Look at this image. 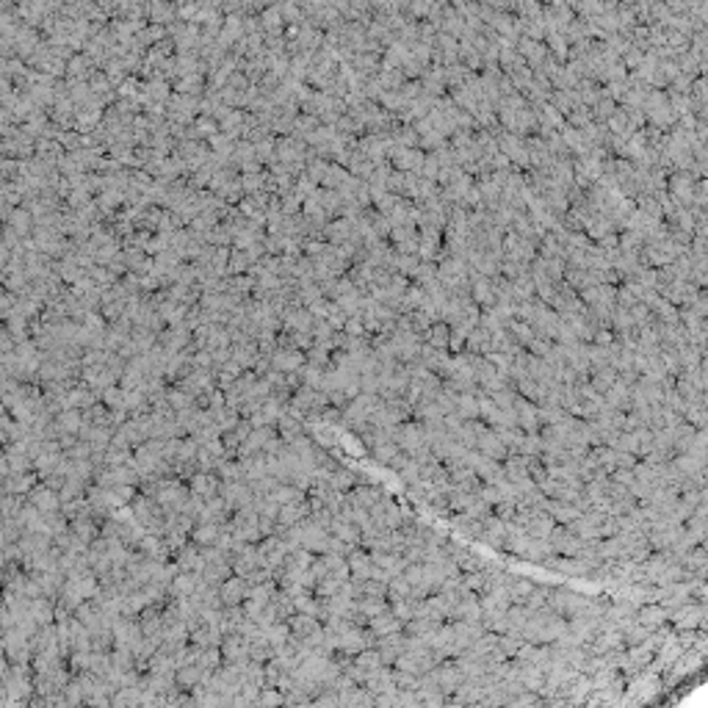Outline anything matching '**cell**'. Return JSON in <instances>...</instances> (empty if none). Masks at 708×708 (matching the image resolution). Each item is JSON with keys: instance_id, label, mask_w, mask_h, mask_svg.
<instances>
[{"instance_id": "cell-1", "label": "cell", "mask_w": 708, "mask_h": 708, "mask_svg": "<svg viewBox=\"0 0 708 708\" xmlns=\"http://www.w3.org/2000/svg\"><path fill=\"white\" fill-rule=\"evenodd\" d=\"M227 529L232 531V537L238 542H258L263 534H261V515L252 509V506H244V509H235V515L230 518Z\"/></svg>"}, {"instance_id": "cell-2", "label": "cell", "mask_w": 708, "mask_h": 708, "mask_svg": "<svg viewBox=\"0 0 708 708\" xmlns=\"http://www.w3.org/2000/svg\"><path fill=\"white\" fill-rule=\"evenodd\" d=\"M258 551H261V568H268V570L277 573V568L285 562V556H288L291 548H288V542L282 537L268 534V537H263V542L258 545Z\"/></svg>"}, {"instance_id": "cell-3", "label": "cell", "mask_w": 708, "mask_h": 708, "mask_svg": "<svg viewBox=\"0 0 708 708\" xmlns=\"http://www.w3.org/2000/svg\"><path fill=\"white\" fill-rule=\"evenodd\" d=\"M249 589H252V584H249L244 575L232 573L219 586V595H221V601H224V606H241V603L249 598Z\"/></svg>"}, {"instance_id": "cell-4", "label": "cell", "mask_w": 708, "mask_h": 708, "mask_svg": "<svg viewBox=\"0 0 708 708\" xmlns=\"http://www.w3.org/2000/svg\"><path fill=\"white\" fill-rule=\"evenodd\" d=\"M221 656H224V662L230 664L249 662V639L244 634H238V631L224 634V639H221Z\"/></svg>"}, {"instance_id": "cell-5", "label": "cell", "mask_w": 708, "mask_h": 708, "mask_svg": "<svg viewBox=\"0 0 708 708\" xmlns=\"http://www.w3.org/2000/svg\"><path fill=\"white\" fill-rule=\"evenodd\" d=\"M81 382H86L88 388H94V391H108L111 385H117L119 382V376L105 365V362H100V365H84V376H81Z\"/></svg>"}, {"instance_id": "cell-6", "label": "cell", "mask_w": 708, "mask_h": 708, "mask_svg": "<svg viewBox=\"0 0 708 708\" xmlns=\"http://www.w3.org/2000/svg\"><path fill=\"white\" fill-rule=\"evenodd\" d=\"M221 495L230 501L232 509L252 506V501H255V492H252L249 482H221Z\"/></svg>"}, {"instance_id": "cell-7", "label": "cell", "mask_w": 708, "mask_h": 708, "mask_svg": "<svg viewBox=\"0 0 708 708\" xmlns=\"http://www.w3.org/2000/svg\"><path fill=\"white\" fill-rule=\"evenodd\" d=\"M205 553H202V548L194 542V545H183L180 551H177V568H180V573H202L205 570Z\"/></svg>"}, {"instance_id": "cell-8", "label": "cell", "mask_w": 708, "mask_h": 708, "mask_svg": "<svg viewBox=\"0 0 708 708\" xmlns=\"http://www.w3.org/2000/svg\"><path fill=\"white\" fill-rule=\"evenodd\" d=\"M191 492L194 495H199L202 501H211V498H216L221 492V479L219 473H205V471H197L194 476H191Z\"/></svg>"}, {"instance_id": "cell-9", "label": "cell", "mask_w": 708, "mask_h": 708, "mask_svg": "<svg viewBox=\"0 0 708 708\" xmlns=\"http://www.w3.org/2000/svg\"><path fill=\"white\" fill-rule=\"evenodd\" d=\"M42 482V476L37 471H25V473H8L3 476V492H17V495H28L34 487Z\"/></svg>"}, {"instance_id": "cell-10", "label": "cell", "mask_w": 708, "mask_h": 708, "mask_svg": "<svg viewBox=\"0 0 708 708\" xmlns=\"http://www.w3.org/2000/svg\"><path fill=\"white\" fill-rule=\"evenodd\" d=\"M28 501H31L37 509H42V512L61 509V492H58V490H53V487H47L44 482H39V485L28 492Z\"/></svg>"}, {"instance_id": "cell-11", "label": "cell", "mask_w": 708, "mask_h": 708, "mask_svg": "<svg viewBox=\"0 0 708 708\" xmlns=\"http://www.w3.org/2000/svg\"><path fill=\"white\" fill-rule=\"evenodd\" d=\"M305 362H308V357L302 354V349H277V352L271 354V368H277L282 374L299 371Z\"/></svg>"}, {"instance_id": "cell-12", "label": "cell", "mask_w": 708, "mask_h": 708, "mask_svg": "<svg viewBox=\"0 0 708 708\" xmlns=\"http://www.w3.org/2000/svg\"><path fill=\"white\" fill-rule=\"evenodd\" d=\"M221 523H211V520H197L194 529H191V542H197L199 548H211L216 545L221 537Z\"/></svg>"}, {"instance_id": "cell-13", "label": "cell", "mask_w": 708, "mask_h": 708, "mask_svg": "<svg viewBox=\"0 0 708 708\" xmlns=\"http://www.w3.org/2000/svg\"><path fill=\"white\" fill-rule=\"evenodd\" d=\"M305 518H310V501H294V504H282L280 506V515H277V523L282 526H296L302 523Z\"/></svg>"}, {"instance_id": "cell-14", "label": "cell", "mask_w": 708, "mask_h": 708, "mask_svg": "<svg viewBox=\"0 0 708 708\" xmlns=\"http://www.w3.org/2000/svg\"><path fill=\"white\" fill-rule=\"evenodd\" d=\"M288 622H291V634H294L296 639H305V642L313 639V636L321 631V620L313 617V615H299V612H296Z\"/></svg>"}, {"instance_id": "cell-15", "label": "cell", "mask_w": 708, "mask_h": 708, "mask_svg": "<svg viewBox=\"0 0 708 708\" xmlns=\"http://www.w3.org/2000/svg\"><path fill=\"white\" fill-rule=\"evenodd\" d=\"M346 562H349V570H352V578H360V581H365V578H374V556H368V553H362V551H349V556H346Z\"/></svg>"}, {"instance_id": "cell-16", "label": "cell", "mask_w": 708, "mask_h": 708, "mask_svg": "<svg viewBox=\"0 0 708 708\" xmlns=\"http://www.w3.org/2000/svg\"><path fill=\"white\" fill-rule=\"evenodd\" d=\"M329 531H332L335 537H341L343 542H349V545H357V542H360V537H362V529H360L357 523H352V520L341 518V515H335V518H332Z\"/></svg>"}, {"instance_id": "cell-17", "label": "cell", "mask_w": 708, "mask_h": 708, "mask_svg": "<svg viewBox=\"0 0 708 708\" xmlns=\"http://www.w3.org/2000/svg\"><path fill=\"white\" fill-rule=\"evenodd\" d=\"M188 332H185V327H175V329H166V332H161V338H158V343L166 349L169 354L175 352H183V349H188Z\"/></svg>"}, {"instance_id": "cell-18", "label": "cell", "mask_w": 708, "mask_h": 708, "mask_svg": "<svg viewBox=\"0 0 708 708\" xmlns=\"http://www.w3.org/2000/svg\"><path fill=\"white\" fill-rule=\"evenodd\" d=\"M55 421H58L61 432H67V435H78V432H81V426H84V409H78V407H67V409H61V412L55 415Z\"/></svg>"}, {"instance_id": "cell-19", "label": "cell", "mask_w": 708, "mask_h": 708, "mask_svg": "<svg viewBox=\"0 0 708 708\" xmlns=\"http://www.w3.org/2000/svg\"><path fill=\"white\" fill-rule=\"evenodd\" d=\"M31 615L37 617L39 625H50V622L55 620V615H58V609H55L53 598H44V595H39V598H31Z\"/></svg>"}, {"instance_id": "cell-20", "label": "cell", "mask_w": 708, "mask_h": 708, "mask_svg": "<svg viewBox=\"0 0 708 708\" xmlns=\"http://www.w3.org/2000/svg\"><path fill=\"white\" fill-rule=\"evenodd\" d=\"M258 357H261V346L252 343V341H244V343H235V346H232V360H235L241 368H255Z\"/></svg>"}, {"instance_id": "cell-21", "label": "cell", "mask_w": 708, "mask_h": 708, "mask_svg": "<svg viewBox=\"0 0 708 708\" xmlns=\"http://www.w3.org/2000/svg\"><path fill=\"white\" fill-rule=\"evenodd\" d=\"M354 664H357V669H360V675H362V683L368 681V675H374L376 669H382V656L376 653V650H362V653H357V659H354Z\"/></svg>"}, {"instance_id": "cell-22", "label": "cell", "mask_w": 708, "mask_h": 708, "mask_svg": "<svg viewBox=\"0 0 708 708\" xmlns=\"http://www.w3.org/2000/svg\"><path fill=\"white\" fill-rule=\"evenodd\" d=\"M219 479L221 482H249L247 479V465L238 459V462H232V459H221L219 462Z\"/></svg>"}, {"instance_id": "cell-23", "label": "cell", "mask_w": 708, "mask_h": 708, "mask_svg": "<svg viewBox=\"0 0 708 708\" xmlns=\"http://www.w3.org/2000/svg\"><path fill=\"white\" fill-rule=\"evenodd\" d=\"M393 675L391 672H385V669H376L374 675H368V681H365V686H368V692H374V695H382V692H393Z\"/></svg>"}, {"instance_id": "cell-24", "label": "cell", "mask_w": 708, "mask_h": 708, "mask_svg": "<svg viewBox=\"0 0 708 708\" xmlns=\"http://www.w3.org/2000/svg\"><path fill=\"white\" fill-rule=\"evenodd\" d=\"M329 482H332V487H338L341 492H349V490L354 487V482H357V476H354L352 468H346V465H335V468H332V473H329Z\"/></svg>"}, {"instance_id": "cell-25", "label": "cell", "mask_w": 708, "mask_h": 708, "mask_svg": "<svg viewBox=\"0 0 708 708\" xmlns=\"http://www.w3.org/2000/svg\"><path fill=\"white\" fill-rule=\"evenodd\" d=\"M354 495V501L360 504V506H365V509H371V506H376L379 504V498H382V492L376 490V487H371V485H354V490H349Z\"/></svg>"}, {"instance_id": "cell-26", "label": "cell", "mask_w": 708, "mask_h": 708, "mask_svg": "<svg viewBox=\"0 0 708 708\" xmlns=\"http://www.w3.org/2000/svg\"><path fill=\"white\" fill-rule=\"evenodd\" d=\"M280 504H294V501H305V490L296 485H291V482H280L277 490L271 492Z\"/></svg>"}, {"instance_id": "cell-27", "label": "cell", "mask_w": 708, "mask_h": 708, "mask_svg": "<svg viewBox=\"0 0 708 708\" xmlns=\"http://www.w3.org/2000/svg\"><path fill=\"white\" fill-rule=\"evenodd\" d=\"M111 706H141V686H119Z\"/></svg>"}, {"instance_id": "cell-28", "label": "cell", "mask_w": 708, "mask_h": 708, "mask_svg": "<svg viewBox=\"0 0 708 708\" xmlns=\"http://www.w3.org/2000/svg\"><path fill=\"white\" fill-rule=\"evenodd\" d=\"M398 628V617H391V615H376V617H371V631L376 634V636H391V634H396Z\"/></svg>"}, {"instance_id": "cell-29", "label": "cell", "mask_w": 708, "mask_h": 708, "mask_svg": "<svg viewBox=\"0 0 708 708\" xmlns=\"http://www.w3.org/2000/svg\"><path fill=\"white\" fill-rule=\"evenodd\" d=\"M338 445H341V448H343V451H346L349 457H362V451H365V445H362V438H360L357 432H349V429H346V432L341 435V442H338Z\"/></svg>"}, {"instance_id": "cell-30", "label": "cell", "mask_w": 708, "mask_h": 708, "mask_svg": "<svg viewBox=\"0 0 708 708\" xmlns=\"http://www.w3.org/2000/svg\"><path fill=\"white\" fill-rule=\"evenodd\" d=\"M376 648H379V656H382V662H393L396 659V650H401V639L398 636H382V642H376Z\"/></svg>"}, {"instance_id": "cell-31", "label": "cell", "mask_w": 708, "mask_h": 708, "mask_svg": "<svg viewBox=\"0 0 708 708\" xmlns=\"http://www.w3.org/2000/svg\"><path fill=\"white\" fill-rule=\"evenodd\" d=\"M357 609L371 620V617H376V615H382V612H385V603H382V598H360V601H357Z\"/></svg>"}, {"instance_id": "cell-32", "label": "cell", "mask_w": 708, "mask_h": 708, "mask_svg": "<svg viewBox=\"0 0 708 708\" xmlns=\"http://www.w3.org/2000/svg\"><path fill=\"white\" fill-rule=\"evenodd\" d=\"M230 341H232V335H230L227 329L214 327V329L208 332V346H205V349H230Z\"/></svg>"}, {"instance_id": "cell-33", "label": "cell", "mask_w": 708, "mask_h": 708, "mask_svg": "<svg viewBox=\"0 0 708 708\" xmlns=\"http://www.w3.org/2000/svg\"><path fill=\"white\" fill-rule=\"evenodd\" d=\"M308 362L318 365V368H329V365H332V354H329L327 346H318V343H315V346H310Z\"/></svg>"}, {"instance_id": "cell-34", "label": "cell", "mask_w": 708, "mask_h": 708, "mask_svg": "<svg viewBox=\"0 0 708 708\" xmlns=\"http://www.w3.org/2000/svg\"><path fill=\"white\" fill-rule=\"evenodd\" d=\"M398 520H401L398 506H393V504H388V501H385V529H396Z\"/></svg>"}]
</instances>
